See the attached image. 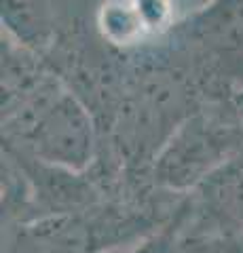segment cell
Returning a JSON list of instances; mask_svg holds the SVG:
<instances>
[{
    "instance_id": "7a4b0ae2",
    "label": "cell",
    "mask_w": 243,
    "mask_h": 253,
    "mask_svg": "<svg viewBox=\"0 0 243 253\" xmlns=\"http://www.w3.org/2000/svg\"><path fill=\"white\" fill-rule=\"evenodd\" d=\"M186 215H188V209H180L165 226H161L152 234H146L136 245H127V247L104 251V253H178Z\"/></svg>"
},
{
    "instance_id": "6da1fadb",
    "label": "cell",
    "mask_w": 243,
    "mask_h": 253,
    "mask_svg": "<svg viewBox=\"0 0 243 253\" xmlns=\"http://www.w3.org/2000/svg\"><path fill=\"white\" fill-rule=\"evenodd\" d=\"M194 230L188 239H226L243 230V158L203 179Z\"/></svg>"
},
{
    "instance_id": "3957f363",
    "label": "cell",
    "mask_w": 243,
    "mask_h": 253,
    "mask_svg": "<svg viewBox=\"0 0 243 253\" xmlns=\"http://www.w3.org/2000/svg\"><path fill=\"white\" fill-rule=\"evenodd\" d=\"M178 253H243V230L216 241L180 236Z\"/></svg>"
}]
</instances>
